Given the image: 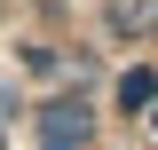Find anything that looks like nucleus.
<instances>
[{
	"mask_svg": "<svg viewBox=\"0 0 158 150\" xmlns=\"http://www.w3.org/2000/svg\"><path fill=\"white\" fill-rule=\"evenodd\" d=\"M79 134H87V119H79V103H56V119H48V142H79Z\"/></svg>",
	"mask_w": 158,
	"mask_h": 150,
	"instance_id": "obj_1",
	"label": "nucleus"
}]
</instances>
